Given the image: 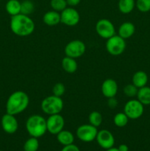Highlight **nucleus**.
I'll return each mask as SVG.
<instances>
[{"instance_id": "6", "label": "nucleus", "mask_w": 150, "mask_h": 151, "mask_svg": "<svg viewBox=\"0 0 150 151\" xmlns=\"http://www.w3.org/2000/svg\"><path fill=\"white\" fill-rule=\"evenodd\" d=\"M144 111V106L138 100H130L126 102L124 112L130 119H139Z\"/></svg>"}, {"instance_id": "11", "label": "nucleus", "mask_w": 150, "mask_h": 151, "mask_svg": "<svg viewBox=\"0 0 150 151\" xmlns=\"http://www.w3.org/2000/svg\"><path fill=\"white\" fill-rule=\"evenodd\" d=\"M80 20L79 13L74 7H66L60 13V22L69 27L77 24Z\"/></svg>"}, {"instance_id": "28", "label": "nucleus", "mask_w": 150, "mask_h": 151, "mask_svg": "<svg viewBox=\"0 0 150 151\" xmlns=\"http://www.w3.org/2000/svg\"><path fill=\"white\" fill-rule=\"evenodd\" d=\"M135 6L140 12L147 13L150 11V0H137Z\"/></svg>"}, {"instance_id": "32", "label": "nucleus", "mask_w": 150, "mask_h": 151, "mask_svg": "<svg viewBox=\"0 0 150 151\" xmlns=\"http://www.w3.org/2000/svg\"><path fill=\"white\" fill-rule=\"evenodd\" d=\"M107 105L111 109H114L118 105V101L116 98L114 97H110V98H108V100H107Z\"/></svg>"}, {"instance_id": "26", "label": "nucleus", "mask_w": 150, "mask_h": 151, "mask_svg": "<svg viewBox=\"0 0 150 151\" xmlns=\"http://www.w3.org/2000/svg\"><path fill=\"white\" fill-rule=\"evenodd\" d=\"M35 10L34 3L30 0H24L21 2V13L26 16H29Z\"/></svg>"}, {"instance_id": "18", "label": "nucleus", "mask_w": 150, "mask_h": 151, "mask_svg": "<svg viewBox=\"0 0 150 151\" xmlns=\"http://www.w3.org/2000/svg\"><path fill=\"white\" fill-rule=\"evenodd\" d=\"M57 139L62 145H69L74 144V136L71 131L63 130L57 134Z\"/></svg>"}, {"instance_id": "7", "label": "nucleus", "mask_w": 150, "mask_h": 151, "mask_svg": "<svg viewBox=\"0 0 150 151\" xmlns=\"http://www.w3.org/2000/svg\"><path fill=\"white\" fill-rule=\"evenodd\" d=\"M98 134V129L96 127L91 125V124H85L82 125L76 129V137L84 142H91L96 138Z\"/></svg>"}, {"instance_id": "15", "label": "nucleus", "mask_w": 150, "mask_h": 151, "mask_svg": "<svg viewBox=\"0 0 150 151\" xmlns=\"http://www.w3.org/2000/svg\"><path fill=\"white\" fill-rule=\"evenodd\" d=\"M135 31V27L132 22H126L121 24L119 28V35L123 38L124 39H126L134 35Z\"/></svg>"}, {"instance_id": "3", "label": "nucleus", "mask_w": 150, "mask_h": 151, "mask_svg": "<svg viewBox=\"0 0 150 151\" xmlns=\"http://www.w3.org/2000/svg\"><path fill=\"white\" fill-rule=\"evenodd\" d=\"M25 126L30 137L35 138H40L47 132L46 119L41 115L34 114L29 116Z\"/></svg>"}, {"instance_id": "13", "label": "nucleus", "mask_w": 150, "mask_h": 151, "mask_svg": "<svg viewBox=\"0 0 150 151\" xmlns=\"http://www.w3.org/2000/svg\"><path fill=\"white\" fill-rule=\"evenodd\" d=\"M1 128L3 131L8 134H13L19 128V123L14 115L6 113L3 115L1 120Z\"/></svg>"}, {"instance_id": "2", "label": "nucleus", "mask_w": 150, "mask_h": 151, "mask_svg": "<svg viewBox=\"0 0 150 151\" xmlns=\"http://www.w3.org/2000/svg\"><path fill=\"white\" fill-rule=\"evenodd\" d=\"M29 103V96L22 91H16L9 96L6 103V111L12 115H17L24 111Z\"/></svg>"}, {"instance_id": "30", "label": "nucleus", "mask_w": 150, "mask_h": 151, "mask_svg": "<svg viewBox=\"0 0 150 151\" xmlns=\"http://www.w3.org/2000/svg\"><path fill=\"white\" fill-rule=\"evenodd\" d=\"M65 91H66V88L62 83H57L53 86L52 92L54 95L61 97L64 94Z\"/></svg>"}, {"instance_id": "29", "label": "nucleus", "mask_w": 150, "mask_h": 151, "mask_svg": "<svg viewBox=\"0 0 150 151\" xmlns=\"http://www.w3.org/2000/svg\"><path fill=\"white\" fill-rule=\"evenodd\" d=\"M138 88L133 84H128L124 88V93L128 97H136L138 94Z\"/></svg>"}, {"instance_id": "25", "label": "nucleus", "mask_w": 150, "mask_h": 151, "mask_svg": "<svg viewBox=\"0 0 150 151\" xmlns=\"http://www.w3.org/2000/svg\"><path fill=\"white\" fill-rule=\"evenodd\" d=\"M102 115L96 111H94L91 112L88 116V121H89V124L94 125V126L99 127L102 123Z\"/></svg>"}, {"instance_id": "16", "label": "nucleus", "mask_w": 150, "mask_h": 151, "mask_svg": "<svg viewBox=\"0 0 150 151\" xmlns=\"http://www.w3.org/2000/svg\"><path fill=\"white\" fill-rule=\"evenodd\" d=\"M43 22L48 26H55L60 23V14L55 10H50L44 15Z\"/></svg>"}, {"instance_id": "5", "label": "nucleus", "mask_w": 150, "mask_h": 151, "mask_svg": "<svg viewBox=\"0 0 150 151\" xmlns=\"http://www.w3.org/2000/svg\"><path fill=\"white\" fill-rule=\"evenodd\" d=\"M125 49H126L125 39L119 36V35H114L107 39L106 50L109 54L114 56L120 55L124 52Z\"/></svg>"}, {"instance_id": "34", "label": "nucleus", "mask_w": 150, "mask_h": 151, "mask_svg": "<svg viewBox=\"0 0 150 151\" xmlns=\"http://www.w3.org/2000/svg\"><path fill=\"white\" fill-rule=\"evenodd\" d=\"M118 149H119V151H129V147L125 144L120 145L119 147H118Z\"/></svg>"}, {"instance_id": "4", "label": "nucleus", "mask_w": 150, "mask_h": 151, "mask_svg": "<svg viewBox=\"0 0 150 151\" xmlns=\"http://www.w3.org/2000/svg\"><path fill=\"white\" fill-rule=\"evenodd\" d=\"M63 101L61 97L55 95H50L44 98L41 102V107L43 112L46 114L53 115L60 114L63 111Z\"/></svg>"}, {"instance_id": "10", "label": "nucleus", "mask_w": 150, "mask_h": 151, "mask_svg": "<svg viewBox=\"0 0 150 151\" xmlns=\"http://www.w3.org/2000/svg\"><path fill=\"white\" fill-rule=\"evenodd\" d=\"M64 125V118L60 114L49 115L46 119L47 131L53 135H57L58 133L63 131Z\"/></svg>"}, {"instance_id": "9", "label": "nucleus", "mask_w": 150, "mask_h": 151, "mask_svg": "<svg viewBox=\"0 0 150 151\" xmlns=\"http://www.w3.org/2000/svg\"><path fill=\"white\" fill-rule=\"evenodd\" d=\"M96 31L101 38L108 39L116 35V29L113 24L108 19H102L96 24Z\"/></svg>"}, {"instance_id": "37", "label": "nucleus", "mask_w": 150, "mask_h": 151, "mask_svg": "<svg viewBox=\"0 0 150 151\" xmlns=\"http://www.w3.org/2000/svg\"><path fill=\"white\" fill-rule=\"evenodd\" d=\"M0 1H1V0H0Z\"/></svg>"}, {"instance_id": "17", "label": "nucleus", "mask_w": 150, "mask_h": 151, "mask_svg": "<svg viewBox=\"0 0 150 151\" xmlns=\"http://www.w3.org/2000/svg\"><path fill=\"white\" fill-rule=\"evenodd\" d=\"M132 82L138 88L146 86L148 83V75L144 71H138L132 76Z\"/></svg>"}, {"instance_id": "14", "label": "nucleus", "mask_w": 150, "mask_h": 151, "mask_svg": "<svg viewBox=\"0 0 150 151\" xmlns=\"http://www.w3.org/2000/svg\"><path fill=\"white\" fill-rule=\"evenodd\" d=\"M101 93L107 99L114 97L118 92V84L113 79L105 80L101 84Z\"/></svg>"}, {"instance_id": "27", "label": "nucleus", "mask_w": 150, "mask_h": 151, "mask_svg": "<svg viewBox=\"0 0 150 151\" xmlns=\"http://www.w3.org/2000/svg\"><path fill=\"white\" fill-rule=\"evenodd\" d=\"M50 5L53 10H55L57 12H62L67 7V2H66V0H51Z\"/></svg>"}, {"instance_id": "20", "label": "nucleus", "mask_w": 150, "mask_h": 151, "mask_svg": "<svg viewBox=\"0 0 150 151\" xmlns=\"http://www.w3.org/2000/svg\"><path fill=\"white\" fill-rule=\"evenodd\" d=\"M137 100H139L144 106L150 105V87L144 86L138 88Z\"/></svg>"}, {"instance_id": "19", "label": "nucleus", "mask_w": 150, "mask_h": 151, "mask_svg": "<svg viewBox=\"0 0 150 151\" xmlns=\"http://www.w3.org/2000/svg\"><path fill=\"white\" fill-rule=\"evenodd\" d=\"M61 65L63 70L67 73L70 74L76 72L78 67L76 60L74 58H72L68 57V56L63 58L61 62Z\"/></svg>"}, {"instance_id": "35", "label": "nucleus", "mask_w": 150, "mask_h": 151, "mask_svg": "<svg viewBox=\"0 0 150 151\" xmlns=\"http://www.w3.org/2000/svg\"><path fill=\"white\" fill-rule=\"evenodd\" d=\"M106 151H119V149H118V147L116 148V147H111V148H109L107 149V150H106Z\"/></svg>"}, {"instance_id": "33", "label": "nucleus", "mask_w": 150, "mask_h": 151, "mask_svg": "<svg viewBox=\"0 0 150 151\" xmlns=\"http://www.w3.org/2000/svg\"><path fill=\"white\" fill-rule=\"evenodd\" d=\"M81 0H66L67 2V5L70 6V7H75V6L78 5L80 3Z\"/></svg>"}, {"instance_id": "23", "label": "nucleus", "mask_w": 150, "mask_h": 151, "mask_svg": "<svg viewBox=\"0 0 150 151\" xmlns=\"http://www.w3.org/2000/svg\"><path fill=\"white\" fill-rule=\"evenodd\" d=\"M129 119L125 114L124 112V113L119 112V113L116 114L113 117V122H114V125L116 126L119 127V128H124L128 124Z\"/></svg>"}, {"instance_id": "1", "label": "nucleus", "mask_w": 150, "mask_h": 151, "mask_svg": "<svg viewBox=\"0 0 150 151\" xmlns=\"http://www.w3.org/2000/svg\"><path fill=\"white\" fill-rule=\"evenodd\" d=\"M10 27L12 32L20 37L28 36L35 30L33 20L29 16L21 13L11 16Z\"/></svg>"}, {"instance_id": "24", "label": "nucleus", "mask_w": 150, "mask_h": 151, "mask_svg": "<svg viewBox=\"0 0 150 151\" xmlns=\"http://www.w3.org/2000/svg\"><path fill=\"white\" fill-rule=\"evenodd\" d=\"M39 148V141L38 138L31 137L25 142L24 145V151H38Z\"/></svg>"}, {"instance_id": "12", "label": "nucleus", "mask_w": 150, "mask_h": 151, "mask_svg": "<svg viewBox=\"0 0 150 151\" xmlns=\"http://www.w3.org/2000/svg\"><path fill=\"white\" fill-rule=\"evenodd\" d=\"M99 145L103 149L107 150L113 147L115 144V138L113 134L108 130H101L98 131L96 138Z\"/></svg>"}, {"instance_id": "31", "label": "nucleus", "mask_w": 150, "mask_h": 151, "mask_svg": "<svg viewBox=\"0 0 150 151\" xmlns=\"http://www.w3.org/2000/svg\"><path fill=\"white\" fill-rule=\"evenodd\" d=\"M61 151H80V150H79V148L77 146L74 144H71L69 145L64 146Z\"/></svg>"}, {"instance_id": "21", "label": "nucleus", "mask_w": 150, "mask_h": 151, "mask_svg": "<svg viewBox=\"0 0 150 151\" xmlns=\"http://www.w3.org/2000/svg\"><path fill=\"white\" fill-rule=\"evenodd\" d=\"M7 13L11 16L21 13V2L19 0H9L5 5Z\"/></svg>"}, {"instance_id": "22", "label": "nucleus", "mask_w": 150, "mask_h": 151, "mask_svg": "<svg viewBox=\"0 0 150 151\" xmlns=\"http://www.w3.org/2000/svg\"><path fill=\"white\" fill-rule=\"evenodd\" d=\"M118 6L121 13L124 14H128L130 13L135 8V0H119Z\"/></svg>"}, {"instance_id": "8", "label": "nucleus", "mask_w": 150, "mask_h": 151, "mask_svg": "<svg viewBox=\"0 0 150 151\" xmlns=\"http://www.w3.org/2000/svg\"><path fill=\"white\" fill-rule=\"evenodd\" d=\"M86 50V46L80 40H73L66 44L65 47V54L72 58H78L84 55Z\"/></svg>"}, {"instance_id": "36", "label": "nucleus", "mask_w": 150, "mask_h": 151, "mask_svg": "<svg viewBox=\"0 0 150 151\" xmlns=\"http://www.w3.org/2000/svg\"><path fill=\"white\" fill-rule=\"evenodd\" d=\"M0 151H1V150H0Z\"/></svg>"}]
</instances>
